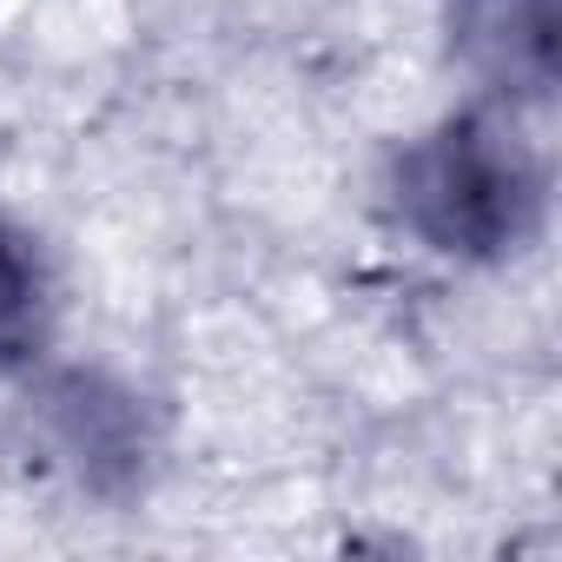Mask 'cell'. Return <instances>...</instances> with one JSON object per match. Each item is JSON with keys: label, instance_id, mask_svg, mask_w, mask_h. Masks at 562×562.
Returning a JSON list of instances; mask_svg holds the SVG:
<instances>
[{"label": "cell", "instance_id": "6da1fadb", "mask_svg": "<svg viewBox=\"0 0 562 562\" xmlns=\"http://www.w3.org/2000/svg\"><path fill=\"white\" fill-rule=\"evenodd\" d=\"M397 205L437 251L490 258L529 238L542 205V172L516 120L457 113L397 159Z\"/></svg>", "mask_w": 562, "mask_h": 562}, {"label": "cell", "instance_id": "7a4b0ae2", "mask_svg": "<svg viewBox=\"0 0 562 562\" xmlns=\"http://www.w3.org/2000/svg\"><path fill=\"white\" fill-rule=\"evenodd\" d=\"M457 41L490 54L503 80H542L549 67V0H457Z\"/></svg>", "mask_w": 562, "mask_h": 562}, {"label": "cell", "instance_id": "3957f363", "mask_svg": "<svg viewBox=\"0 0 562 562\" xmlns=\"http://www.w3.org/2000/svg\"><path fill=\"white\" fill-rule=\"evenodd\" d=\"M34 318H41V265L27 238L0 218V358L34 345Z\"/></svg>", "mask_w": 562, "mask_h": 562}]
</instances>
